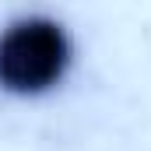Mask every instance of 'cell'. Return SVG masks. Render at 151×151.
I'll list each match as a JSON object with an SVG mask.
<instances>
[{
  "mask_svg": "<svg viewBox=\"0 0 151 151\" xmlns=\"http://www.w3.org/2000/svg\"><path fill=\"white\" fill-rule=\"evenodd\" d=\"M77 46L53 14H18L0 28V91L14 99L53 95L74 70Z\"/></svg>",
  "mask_w": 151,
  "mask_h": 151,
  "instance_id": "6da1fadb",
  "label": "cell"
}]
</instances>
